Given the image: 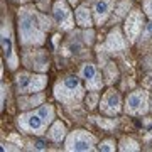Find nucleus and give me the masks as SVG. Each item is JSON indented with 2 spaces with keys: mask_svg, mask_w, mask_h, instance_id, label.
<instances>
[{
  "mask_svg": "<svg viewBox=\"0 0 152 152\" xmlns=\"http://www.w3.org/2000/svg\"><path fill=\"white\" fill-rule=\"evenodd\" d=\"M124 112L132 117H140L145 115L147 112H151V102H149V91L147 90H134L129 93V96L125 98Z\"/></svg>",
  "mask_w": 152,
  "mask_h": 152,
  "instance_id": "nucleus-6",
  "label": "nucleus"
},
{
  "mask_svg": "<svg viewBox=\"0 0 152 152\" xmlns=\"http://www.w3.org/2000/svg\"><path fill=\"white\" fill-rule=\"evenodd\" d=\"M151 112H152V103H151Z\"/></svg>",
  "mask_w": 152,
  "mask_h": 152,
  "instance_id": "nucleus-27",
  "label": "nucleus"
},
{
  "mask_svg": "<svg viewBox=\"0 0 152 152\" xmlns=\"http://www.w3.org/2000/svg\"><path fill=\"white\" fill-rule=\"evenodd\" d=\"M127 48V41L122 36V31L118 27H115L110 31V34L107 36V41H105V51L107 53H120Z\"/></svg>",
  "mask_w": 152,
  "mask_h": 152,
  "instance_id": "nucleus-12",
  "label": "nucleus"
},
{
  "mask_svg": "<svg viewBox=\"0 0 152 152\" xmlns=\"http://www.w3.org/2000/svg\"><path fill=\"white\" fill-rule=\"evenodd\" d=\"M14 2H19V4H27V2H31V0H14Z\"/></svg>",
  "mask_w": 152,
  "mask_h": 152,
  "instance_id": "nucleus-25",
  "label": "nucleus"
},
{
  "mask_svg": "<svg viewBox=\"0 0 152 152\" xmlns=\"http://www.w3.org/2000/svg\"><path fill=\"white\" fill-rule=\"evenodd\" d=\"M44 93L42 91H37V93H27L24 95L22 98H19V108L20 110H32V108H37L44 103Z\"/></svg>",
  "mask_w": 152,
  "mask_h": 152,
  "instance_id": "nucleus-14",
  "label": "nucleus"
},
{
  "mask_svg": "<svg viewBox=\"0 0 152 152\" xmlns=\"http://www.w3.org/2000/svg\"><path fill=\"white\" fill-rule=\"evenodd\" d=\"M145 29V22H144V14L140 10H130L127 14L124 24V32L129 42H135L137 37L142 34V31Z\"/></svg>",
  "mask_w": 152,
  "mask_h": 152,
  "instance_id": "nucleus-7",
  "label": "nucleus"
},
{
  "mask_svg": "<svg viewBox=\"0 0 152 152\" xmlns=\"http://www.w3.org/2000/svg\"><path fill=\"white\" fill-rule=\"evenodd\" d=\"M144 14L152 19V0H144Z\"/></svg>",
  "mask_w": 152,
  "mask_h": 152,
  "instance_id": "nucleus-20",
  "label": "nucleus"
},
{
  "mask_svg": "<svg viewBox=\"0 0 152 152\" xmlns=\"http://www.w3.org/2000/svg\"><path fill=\"white\" fill-rule=\"evenodd\" d=\"M7 91H9V88H7V85L5 83H2V102H0V108L4 110V105H5V95H7Z\"/></svg>",
  "mask_w": 152,
  "mask_h": 152,
  "instance_id": "nucleus-23",
  "label": "nucleus"
},
{
  "mask_svg": "<svg viewBox=\"0 0 152 152\" xmlns=\"http://www.w3.org/2000/svg\"><path fill=\"white\" fill-rule=\"evenodd\" d=\"M31 80H32V75L27 73V71H22L15 76V86L19 95H27L29 88H31Z\"/></svg>",
  "mask_w": 152,
  "mask_h": 152,
  "instance_id": "nucleus-16",
  "label": "nucleus"
},
{
  "mask_svg": "<svg viewBox=\"0 0 152 152\" xmlns=\"http://www.w3.org/2000/svg\"><path fill=\"white\" fill-rule=\"evenodd\" d=\"M19 42L24 48L42 46L46 31L51 29V19L34 5H24L19 10Z\"/></svg>",
  "mask_w": 152,
  "mask_h": 152,
  "instance_id": "nucleus-1",
  "label": "nucleus"
},
{
  "mask_svg": "<svg viewBox=\"0 0 152 152\" xmlns=\"http://www.w3.org/2000/svg\"><path fill=\"white\" fill-rule=\"evenodd\" d=\"M145 34L152 37V19H151V20H149V22L145 24Z\"/></svg>",
  "mask_w": 152,
  "mask_h": 152,
  "instance_id": "nucleus-24",
  "label": "nucleus"
},
{
  "mask_svg": "<svg viewBox=\"0 0 152 152\" xmlns=\"http://www.w3.org/2000/svg\"><path fill=\"white\" fill-rule=\"evenodd\" d=\"M130 0H122V2H118L117 4V15H115V20H118L122 15H125V14H129V9H130Z\"/></svg>",
  "mask_w": 152,
  "mask_h": 152,
  "instance_id": "nucleus-18",
  "label": "nucleus"
},
{
  "mask_svg": "<svg viewBox=\"0 0 152 152\" xmlns=\"http://www.w3.org/2000/svg\"><path fill=\"white\" fill-rule=\"evenodd\" d=\"M32 149H36V151H46L48 144L44 140H36V142H32Z\"/></svg>",
  "mask_w": 152,
  "mask_h": 152,
  "instance_id": "nucleus-21",
  "label": "nucleus"
},
{
  "mask_svg": "<svg viewBox=\"0 0 152 152\" xmlns=\"http://www.w3.org/2000/svg\"><path fill=\"white\" fill-rule=\"evenodd\" d=\"M80 78L83 80L88 91H100L103 86V80L98 68L93 63H85L80 69Z\"/></svg>",
  "mask_w": 152,
  "mask_h": 152,
  "instance_id": "nucleus-10",
  "label": "nucleus"
},
{
  "mask_svg": "<svg viewBox=\"0 0 152 152\" xmlns=\"http://www.w3.org/2000/svg\"><path fill=\"white\" fill-rule=\"evenodd\" d=\"M53 20L58 24V27L61 31H71L75 27V20L73 19V12L71 7L66 0H58L53 5Z\"/></svg>",
  "mask_w": 152,
  "mask_h": 152,
  "instance_id": "nucleus-8",
  "label": "nucleus"
},
{
  "mask_svg": "<svg viewBox=\"0 0 152 152\" xmlns=\"http://www.w3.org/2000/svg\"><path fill=\"white\" fill-rule=\"evenodd\" d=\"M36 2H37V9H39V10L46 12V10H48L49 2H51V0H36Z\"/></svg>",
  "mask_w": 152,
  "mask_h": 152,
  "instance_id": "nucleus-22",
  "label": "nucleus"
},
{
  "mask_svg": "<svg viewBox=\"0 0 152 152\" xmlns=\"http://www.w3.org/2000/svg\"><path fill=\"white\" fill-rule=\"evenodd\" d=\"M0 41H2V54H4V59H5L9 69L15 71L19 66V56H17L15 46H14V31H12V22L9 17L2 19Z\"/></svg>",
  "mask_w": 152,
  "mask_h": 152,
  "instance_id": "nucleus-4",
  "label": "nucleus"
},
{
  "mask_svg": "<svg viewBox=\"0 0 152 152\" xmlns=\"http://www.w3.org/2000/svg\"><path fill=\"white\" fill-rule=\"evenodd\" d=\"M54 98L66 107H78L85 96V88L80 76H66L54 85Z\"/></svg>",
  "mask_w": 152,
  "mask_h": 152,
  "instance_id": "nucleus-3",
  "label": "nucleus"
},
{
  "mask_svg": "<svg viewBox=\"0 0 152 152\" xmlns=\"http://www.w3.org/2000/svg\"><path fill=\"white\" fill-rule=\"evenodd\" d=\"M115 149H117V144H115V140H112V139L102 140L98 144V151H102V152H113Z\"/></svg>",
  "mask_w": 152,
  "mask_h": 152,
  "instance_id": "nucleus-19",
  "label": "nucleus"
},
{
  "mask_svg": "<svg viewBox=\"0 0 152 152\" xmlns=\"http://www.w3.org/2000/svg\"><path fill=\"white\" fill-rule=\"evenodd\" d=\"M46 135H48V139L51 142H63L66 139V135H68L66 125L63 124L61 120H54V122L51 124V127L48 129Z\"/></svg>",
  "mask_w": 152,
  "mask_h": 152,
  "instance_id": "nucleus-15",
  "label": "nucleus"
},
{
  "mask_svg": "<svg viewBox=\"0 0 152 152\" xmlns=\"http://www.w3.org/2000/svg\"><path fill=\"white\" fill-rule=\"evenodd\" d=\"M100 112L105 115H108V117H115V115H118L124 108V105H122V96H120V93L113 88H108L107 91L103 93V96L100 100Z\"/></svg>",
  "mask_w": 152,
  "mask_h": 152,
  "instance_id": "nucleus-9",
  "label": "nucleus"
},
{
  "mask_svg": "<svg viewBox=\"0 0 152 152\" xmlns=\"http://www.w3.org/2000/svg\"><path fill=\"white\" fill-rule=\"evenodd\" d=\"M56 118L54 107L49 103H42L37 108L26 110L24 113H20L15 120L17 129L24 134L29 135H44L51 124Z\"/></svg>",
  "mask_w": 152,
  "mask_h": 152,
  "instance_id": "nucleus-2",
  "label": "nucleus"
},
{
  "mask_svg": "<svg viewBox=\"0 0 152 152\" xmlns=\"http://www.w3.org/2000/svg\"><path fill=\"white\" fill-rule=\"evenodd\" d=\"M69 4L71 5H75V4H78V0H69Z\"/></svg>",
  "mask_w": 152,
  "mask_h": 152,
  "instance_id": "nucleus-26",
  "label": "nucleus"
},
{
  "mask_svg": "<svg viewBox=\"0 0 152 152\" xmlns=\"http://www.w3.org/2000/svg\"><path fill=\"white\" fill-rule=\"evenodd\" d=\"M115 0H96L93 4V19L96 26H103L108 20V17L112 15V10L115 9Z\"/></svg>",
  "mask_w": 152,
  "mask_h": 152,
  "instance_id": "nucleus-11",
  "label": "nucleus"
},
{
  "mask_svg": "<svg viewBox=\"0 0 152 152\" xmlns=\"http://www.w3.org/2000/svg\"><path fill=\"white\" fill-rule=\"evenodd\" d=\"M75 19H76V26H80V27H83V29H91L93 24H95L93 9L85 5V4L78 5L76 10H75Z\"/></svg>",
  "mask_w": 152,
  "mask_h": 152,
  "instance_id": "nucleus-13",
  "label": "nucleus"
},
{
  "mask_svg": "<svg viewBox=\"0 0 152 152\" xmlns=\"http://www.w3.org/2000/svg\"><path fill=\"white\" fill-rule=\"evenodd\" d=\"M96 137L86 130H73L64 139V151L69 152H91L96 149Z\"/></svg>",
  "mask_w": 152,
  "mask_h": 152,
  "instance_id": "nucleus-5",
  "label": "nucleus"
},
{
  "mask_svg": "<svg viewBox=\"0 0 152 152\" xmlns=\"http://www.w3.org/2000/svg\"><path fill=\"white\" fill-rule=\"evenodd\" d=\"M118 151L122 152H127V151H140V145H139V142L135 139H132V137H124L122 140L118 142Z\"/></svg>",
  "mask_w": 152,
  "mask_h": 152,
  "instance_id": "nucleus-17",
  "label": "nucleus"
}]
</instances>
